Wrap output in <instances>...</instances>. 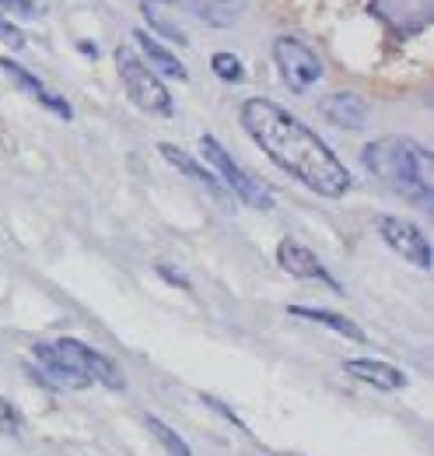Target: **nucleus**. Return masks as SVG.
Returning <instances> with one entry per match:
<instances>
[{"label":"nucleus","instance_id":"obj_23","mask_svg":"<svg viewBox=\"0 0 434 456\" xmlns=\"http://www.w3.org/2000/svg\"><path fill=\"white\" fill-rule=\"evenodd\" d=\"M158 271H162L165 278H168V281H172V285H182V288H189V281H186V278H179V274H172V271H168V267H158Z\"/></svg>","mask_w":434,"mask_h":456},{"label":"nucleus","instance_id":"obj_18","mask_svg":"<svg viewBox=\"0 0 434 456\" xmlns=\"http://www.w3.org/2000/svg\"><path fill=\"white\" fill-rule=\"evenodd\" d=\"M211 67H214V74L221 81H228V85H238L242 77H245V67H242V60L235 57V53H228V50H221L211 57Z\"/></svg>","mask_w":434,"mask_h":456},{"label":"nucleus","instance_id":"obj_4","mask_svg":"<svg viewBox=\"0 0 434 456\" xmlns=\"http://www.w3.org/2000/svg\"><path fill=\"white\" fill-rule=\"evenodd\" d=\"M116 70H119V81L130 95V102L141 110V113L151 116H172V95L162 85V77L141 60V53L133 46H116Z\"/></svg>","mask_w":434,"mask_h":456},{"label":"nucleus","instance_id":"obj_11","mask_svg":"<svg viewBox=\"0 0 434 456\" xmlns=\"http://www.w3.org/2000/svg\"><path fill=\"white\" fill-rule=\"evenodd\" d=\"M158 151H162V159L168 162V166H175L182 175H189V179H193L197 186H204L214 200H221V204H231V200H235V197L221 186V179H217L214 172L207 169V166H200V162H197L193 155H186L182 148H175V144H158Z\"/></svg>","mask_w":434,"mask_h":456},{"label":"nucleus","instance_id":"obj_22","mask_svg":"<svg viewBox=\"0 0 434 456\" xmlns=\"http://www.w3.org/2000/svg\"><path fill=\"white\" fill-rule=\"evenodd\" d=\"M0 7L18 11V14H25V18H36V4H32V0H0Z\"/></svg>","mask_w":434,"mask_h":456},{"label":"nucleus","instance_id":"obj_9","mask_svg":"<svg viewBox=\"0 0 434 456\" xmlns=\"http://www.w3.org/2000/svg\"><path fill=\"white\" fill-rule=\"evenodd\" d=\"M277 264L291 274V278H305V281H323L326 288H333V291H340V281L326 271L323 264H319V256L309 249V246H301V242H294V239H280V246H277Z\"/></svg>","mask_w":434,"mask_h":456},{"label":"nucleus","instance_id":"obj_12","mask_svg":"<svg viewBox=\"0 0 434 456\" xmlns=\"http://www.w3.org/2000/svg\"><path fill=\"white\" fill-rule=\"evenodd\" d=\"M343 372L375 387V390H403L406 387V372L396 369L392 362H382V358H347Z\"/></svg>","mask_w":434,"mask_h":456},{"label":"nucleus","instance_id":"obj_19","mask_svg":"<svg viewBox=\"0 0 434 456\" xmlns=\"http://www.w3.org/2000/svg\"><path fill=\"white\" fill-rule=\"evenodd\" d=\"M21 432H25V418H21V411H18L7 397H0V436L18 439Z\"/></svg>","mask_w":434,"mask_h":456},{"label":"nucleus","instance_id":"obj_16","mask_svg":"<svg viewBox=\"0 0 434 456\" xmlns=\"http://www.w3.org/2000/svg\"><path fill=\"white\" fill-rule=\"evenodd\" d=\"M193 11H197L200 21H207L214 28H228L242 18L245 0H193Z\"/></svg>","mask_w":434,"mask_h":456},{"label":"nucleus","instance_id":"obj_14","mask_svg":"<svg viewBox=\"0 0 434 456\" xmlns=\"http://www.w3.org/2000/svg\"><path fill=\"white\" fill-rule=\"evenodd\" d=\"M287 313H291V316H298V320H309V323L329 327L333 334H340V338H347V341H358V344L368 341V334H365V330H361L354 320H347V316H340V313H329V309H312V305H291Z\"/></svg>","mask_w":434,"mask_h":456},{"label":"nucleus","instance_id":"obj_1","mask_svg":"<svg viewBox=\"0 0 434 456\" xmlns=\"http://www.w3.org/2000/svg\"><path fill=\"white\" fill-rule=\"evenodd\" d=\"M238 119H242V130L253 137V144L277 169L298 179L305 190L319 193L326 200H340L350 193L354 179L347 166L336 159V151L309 123L291 116L273 99H245Z\"/></svg>","mask_w":434,"mask_h":456},{"label":"nucleus","instance_id":"obj_6","mask_svg":"<svg viewBox=\"0 0 434 456\" xmlns=\"http://www.w3.org/2000/svg\"><path fill=\"white\" fill-rule=\"evenodd\" d=\"M273 63L284 77V85L294 92V95H305L319 85L323 77V60L312 46H305L301 39L294 36H277L273 39Z\"/></svg>","mask_w":434,"mask_h":456},{"label":"nucleus","instance_id":"obj_10","mask_svg":"<svg viewBox=\"0 0 434 456\" xmlns=\"http://www.w3.org/2000/svg\"><path fill=\"white\" fill-rule=\"evenodd\" d=\"M0 70H4V74H7V77H11V81H14L18 88H21V92H28V95H32V99H36L39 106H46V110H50V113H56L60 119H70V116H74L70 102H67L63 95H56L53 88H46V85H43V81H39V77H36L32 70H25L21 63H14V60L0 57Z\"/></svg>","mask_w":434,"mask_h":456},{"label":"nucleus","instance_id":"obj_15","mask_svg":"<svg viewBox=\"0 0 434 456\" xmlns=\"http://www.w3.org/2000/svg\"><path fill=\"white\" fill-rule=\"evenodd\" d=\"M133 39H137V43H141V50H144V57H141V60H144V63H148L155 74L179 77V81H186V77H189V74H186V67L179 63V57H175V53H168V50H165L155 36H148L144 28H137V32H133Z\"/></svg>","mask_w":434,"mask_h":456},{"label":"nucleus","instance_id":"obj_21","mask_svg":"<svg viewBox=\"0 0 434 456\" xmlns=\"http://www.w3.org/2000/svg\"><path fill=\"white\" fill-rule=\"evenodd\" d=\"M0 39H4V43H11L14 50H21V46H25V36H21V28H14V25H11L4 14H0Z\"/></svg>","mask_w":434,"mask_h":456},{"label":"nucleus","instance_id":"obj_24","mask_svg":"<svg viewBox=\"0 0 434 456\" xmlns=\"http://www.w3.org/2000/svg\"><path fill=\"white\" fill-rule=\"evenodd\" d=\"M148 4H151V0H148ZM162 4H175V0H162Z\"/></svg>","mask_w":434,"mask_h":456},{"label":"nucleus","instance_id":"obj_17","mask_svg":"<svg viewBox=\"0 0 434 456\" xmlns=\"http://www.w3.org/2000/svg\"><path fill=\"white\" fill-rule=\"evenodd\" d=\"M148 428L158 436V443L168 450V456H193V450H189V446L179 439V432H175V428H168L162 418H148Z\"/></svg>","mask_w":434,"mask_h":456},{"label":"nucleus","instance_id":"obj_5","mask_svg":"<svg viewBox=\"0 0 434 456\" xmlns=\"http://www.w3.org/2000/svg\"><path fill=\"white\" fill-rule=\"evenodd\" d=\"M200 151H204V159H207V166L214 172L217 179H221V186L235 197V200H242L245 208H253V211H273V193L253 175V172H245L228 151H224V144L211 137V134H204L200 137Z\"/></svg>","mask_w":434,"mask_h":456},{"label":"nucleus","instance_id":"obj_2","mask_svg":"<svg viewBox=\"0 0 434 456\" xmlns=\"http://www.w3.org/2000/svg\"><path fill=\"white\" fill-rule=\"evenodd\" d=\"M361 166L379 179L382 186L396 197H403L414 208H431L434 204V162L431 151L399 134L375 137L361 148Z\"/></svg>","mask_w":434,"mask_h":456},{"label":"nucleus","instance_id":"obj_8","mask_svg":"<svg viewBox=\"0 0 434 456\" xmlns=\"http://www.w3.org/2000/svg\"><path fill=\"white\" fill-rule=\"evenodd\" d=\"M372 14L382 18L396 36H417L431 25L434 0H372Z\"/></svg>","mask_w":434,"mask_h":456},{"label":"nucleus","instance_id":"obj_7","mask_svg":"<svg viewBox=\"0 0 434 456\" xmlns=\"http://www.w3.org/2000/svg\"><path fill=\"white\" fill-rule=\"evenodd\" d=\"M375 228H379L382 242L399 253L406 264H414L417 271H431L434 267V249L428 242V235L414 225L410 218H399V215H379L375 218Z\"/></svg>","mask_w":434,"mask_h":456},{"label":"nucleus","instance_id":"obj_13","mask_svg":"<svg viewBox=\"0 0 434 456\" xmlns=\"http://www.w3.org/2000/svg\"><path fill=\"white\" fill-rule=\"evenodd\" d=\"M319 110L333 126H343V130H361L368 123V113H372L358 92H333L319 102Z\"/></svg>","mask_w":434,"mask_h":456},{"label":"nucleus","instance_id":"obj_3","mask_svg":"<svg viewBox=\"0 0 434 456\" xmlns=\"http://www.w3.org/2000/svg\"><path fill=\"white\" fill-rule=\"evenodd\" d=\"M39 369L46 372V379H53L56 387H70V390H84V387H106V390H123L126 379L119 372V365L88 347L77 338H60V341H43L32 347Z\"/></svg>","mask_w":434,"mask_h":456},{"label":"nucleus","instance_id":"obj_20","mask_svg":"<svg viewBox=\"0 0 434 456\" xmlns=\"http://www.w3.org/2000/svg\"><path fill=\"white\" fill-rule=\"evenodd\" d=\"M144 18L151 21V28H155V32H162V36H168L172 43H186V36H182L179 28H172L168 21H162V18H158V11H155V7L148 4V0H144Z\"/></svg>","mask_w":434,"mask_h":456}]
</instances>
